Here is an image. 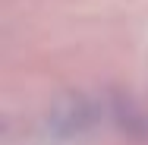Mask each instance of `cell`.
<instances>
[{"mask_svg": "<svg viewBox=\"0 0 148 145\" xmlns=\"http://www.w3.org/2000/svg\"><path fill=\"white\" fill-rule=\"evenodd\" d=\"M88 123H91V111H88V104H85V101H73L69 107L57 111V117H54V129L63 133V136L82 133Z\"/></svg>", "mask_w": 148, "mask_h": 145, "instance_id": "1", "label": "cell"}]
</instances>
